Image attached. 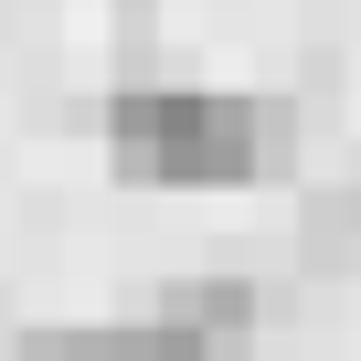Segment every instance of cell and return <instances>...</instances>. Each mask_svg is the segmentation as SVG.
Segmentation results:
<instances>
[{
  "instance_id": "1",
  "label": "cell",
  "mask_w": 361,
  "mask_h": 361,
  "mask_svg": "<svg viewBox=\"0 0 361 361\" xmlns=\"http://www.w3.org/2000/svg\"><path fill=\"white\" fill-rule=\"evenodd\" d=\"M106 159L138 192H245L298 170V106L287 96H213V85H117L106 96Z\"/></svg>"
},
{
  "instance_id": "2",
  "label": "cell",
  "mask_w": 361,
  "mask_h": 361,
  "mask_svg": "<svg viewBox=\"0 0 361 361\" xmlns=\"http://www.w3.org/2000/svg\"><path fill=\"white\" fill-rule=\"evenodd\" d=\"M11 361H224V350L138 308V319H75V329H22V340H11Z\"/></svg>"
},
{
  "instance_id": "3",
  "label": "cell",
  "mask_w": 361,
  "mask_h": 361,
  "mask_svg": "<svg viewBox=\"0 0 361 361\" xmlns=\"http://www.w3.org/2000/svg\"><path fill=\"white\" fill-rule=\"evenodd\" d=\"M149 319H170V329L213 340L224 361H245V340H255V319H266V287H245V276H159Z\"/></svg>"
},
{
  "instance_id": "4",
  "label": "cell",
  "mask_w": 361,
  "mask_h": 361,
  "mask_svg": "<svg viewBox=\"0 0 361 361\" xmlns=\"http://www.w3.org/2000/svg\"><path fill=\"white\" fill-rule=\"evenodd\" d=\"M298 266L308 276H361V192H308L298 202Z\"/></svg>"
},
{
  "instance_id": "5",
  "label": "cell",
  "mask_w": 361,
  "mask_h": 361,
  "mask_svg": "<svg viewBox=\"0 0 361 361\" xmlns=\"http://www.w3.org/2000/svg\"><path fill=\"white\" fill-rule=\"evenodd\" d=\"M117 11H159V0H117Z\"/></svg>"
}]
</instances>
